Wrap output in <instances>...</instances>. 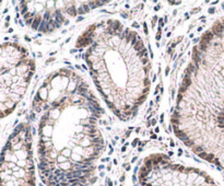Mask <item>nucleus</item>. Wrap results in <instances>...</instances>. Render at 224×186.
Instances as JSON below:
<instances>
[{
    "instance_id": "f257e3e1",
    "label": "nucleus",
    "mask_w": 224,
    "mask_h": 186,
    "mask_svg": "<svg viewBox=\"0 0 224 186\" xmlns=\"http://www.w3.org/2000/svg\"><path fill=\"white\" fill-rule=\"evenodd\" d=\"M32 107L39 124V171L46 186H89L104 149L97 127L103 109L89 84L74 71L60 68L47 76Z\"/></svg>"
},
{
    "instance_id": "f03ea898",
    "label": "nucleus",
    "mask_w": 224,
    "mask_h": 186,
    "mask_svg": "<svg viewBox=\"0 0 224 186\" xmlns=\"http://www.w3.org/2000/svg\"><path fill=\"white\" fill-rule=\"evenodd\" d=\"M105 103L121 120L135 116L151 87V62L142 39L118 20L93 23L77 39Z\"/></svg>"
},
{
    "instance_id": "7ed1b4c3",
    "label": "nucleus",
    "mask_w": 224,
    "mask_h": 186,
    "mask_svg": "<svg viewBox=\"0 0 224 186\" xmlns=\"http://www.w3.org/2000/svg\"><path fill=\"white\" fill-rule=\"evenodd\" d=\"M0 186H36L33 135L29 123L14 128L1 151Z\"/></svg>"
},
{
    "instance_id": "20e7f679",
    "label": "nucleus",
    "mask_w": 224,
    "mask_h": 186,
    "mask_svg": "<svg viewBox=\"0 0 224 186\" xmlns=\"http://www.w3.org/2000/svg\"><path fill=\"white\" fill-rule=\"evenodd\" d=\"M138 181L139 186H220L205 171L173 162L163 153L144 159Z\"/></svg>"
},
{
    "instance_id": "39448f33",
    "label": "nucleus",
    "mask_w": 224,
    "mask_h": 186,
    "mask_svg": "<svg viewBox=\"0 0 224 186\" xmlns=\"http://www.w3.org/2000/svg\"><path fill=\"white\" fill-rule=\"evenodd\" d=\"M92 2L77 1H22L20 10L25 23L34 31L51 33L62 24L69 23L70 16L85 14L93 8Z\"/></svg>"
},
{
    "instance_id": "423d86ee",
    "label": "nucleus",
    "mask_w": 224,
    "mask_h": 186,
    "mask_svg": "<svg viewBox=\"0 0 224 186\" xmlns=\"http://www.w3.org/2000/svg\"><path fill=\"white\" fill-rule=\"evenodd\" d=\"M35 74V60L29 57L7 72L0 74V119L14 112Z\"/></svg>"
},
{
    "instance_id": "0eeeda50",
    "label": "nucleus",
    "mask_w": 224,
    "mask_h": 186,
    "mask_svg": "<svg viewBox=\"0 0 224 186\" xmlns=\"http://www.w3.org/2000/svg\"><path fill=\"white\" fill-rule=\"evenodd\" d=\"M31 57L26 47L16 42L0 44V74L7 72Z\"/></svg>"
},
{
    "instance_id": "6e6552de",
    "label": "nucleus",
    "mask_w": 224,
    "mask_h": 186,
    "mask_svg": "<svg viewBox=\"0 0 224 186\" xmlns=\"http://www.w3.org/2000/svg\"><path fill=\"white\" fill-rule=\"evenodd\" d=\"M163 25H164V23H163V20L161 19V20H160V27L163 26Z\"/></svg>"
},
{
    "instance_id": "1a4fd4ad",
    "label": "nucleus",
    "mask_w": 224,
    "mask_h": 186,
    "mask_svg": "<svg viewBox=\"0 0 224 186\" xmlns=\"http://www.w3.org/2000/svg\"><path fill=\"white\" fill-rule=\"evenodd\" d=\"M209 12H210V13H213V12H214V8H211L209 10Z\"/></svg>"
},
{
    "instance_id": "9d476101",
    "label": "nucleus",
    "mask_w": 224,
    "mask_h": 186,
    "mask_svg": "<svg viewBox=\"0 0 224 186\" xmlns=\"http://www.w3.org/2000/svg\"><path fill=\"white\" fill-rule=\"evenodd\" d=\"M138 140H139V139H136L135 141H133V144H132V145H133V146H135V145L137 144V142H138Z\"/></svg>"
}]
</instances>
